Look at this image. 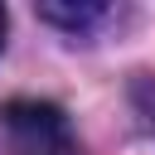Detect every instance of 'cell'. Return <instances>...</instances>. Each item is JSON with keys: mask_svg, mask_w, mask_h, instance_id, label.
<instances>
[{"mask_svg": "<svg viewBox=\"0 0 155 155\" xmlns=\"http://www.w3.org/2000/svg\"><path fill=\"white\" fill-rule=\"evenodd\" d=\"M5 29H10V19H5V5H0V48H5Z\"/></svg>", "mask_w": 155, "mask_h": 155, "instance_id": "obj_3", "label": "cell"}, {"mask_svg": "<svg viewBox=\"0 0 155 155\" xmlns=\"http://www.w3.org/2000/svg\"><path fill=\"white\" fill-rule=\"evenodd\" d=\"M39 15H44L48 24H68V29H82V24L102 19L107 10H102V5H39Z\"/></svg>", "mask_w": 155, "mask_h": 155, "instance_id": "obj_2", "label": "cell"}, {"mask_svg": "<svg viewBox=\"0 0 155 155\" xmlns=\"http://www.w3.org/2000/svg\"><path fill=\"white\" fill-rule=\"evenodd\" d=\"M0 155H78L53 102H10L0 111Z\"/></svg>", "mask_w": 155, "mask_h": 155, "instance_id": "obj_1", "label": "cell"}, {"mask_svg": "<svg viewBox=\"0 0 155 155\" xmlns=\"http://www.w3.org/2000/svg\"><path fill=\"white\" fill-rule=\"evenodd\" d=\"M150 121H155V107H150Z\"/></svg>", "mask_w": 155, "mask_h": 155, "instance_id": "obj_4", "label": "cell"}]
</instances>
